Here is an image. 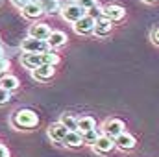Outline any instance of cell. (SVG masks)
<instances>
[{
  "instance_id": "277c9868",
  "label": "cell",
  "mask_w": 159,
  "mask_h": 157,
  "mask_svg": "<svg viewBox=\"0 0 159 157\" xmlns=\"http://www.w3.org/2000/svg\"><path fill=\"white\" fill-rule=\"evenodd\" d=\"M74 32L78 35H89L94 34V17H91L89 13H85L80 20L74 22Z\"/></svg>"
},
{
  "instance_id": "603a6c76",
  "label": "cell",
  "mask_w": 159,
  "mask_h": 157,
  "mask_svg": "<svg viewBox=\"0 0 159 157\" xmlns=\"http://www.w3.org/2000/svg\"><path fill=\"white\" fill-rule=\"evenodd\" d=\"M9 67H11V63H9V59H6V57H2L0 59V74L4 76V74H7V70H9Z\"/></svg>"
},
{
  "instance_id": "44dd1931",
  "label": "cell",
  "mask_w": 159,
  "mask_h": 157,
  "mask_svg": "<svg viewBox=\"0 0 159 157\" xmlns=\"http://www.w3.org/2000/svg\"><path fill=\"white\" fill-rule=\"evenodd\" d=\"M81 139H83V144L93 146V144L96 142V139H98V131H96V128H93V129H89V131H83V133H81Z\"/></svg>"
},
{
  "instance_id": "e0dca14e",
  "label": "cell",
  "mask_w": 159,
  "mask_h": 157,
  "mask_svg": "<svg viewBox=\"0 0 159 157\" xmlns=\"http://www.w3.org/2000/svg\"><path fill=\"white\" fill-rule=\"evenodd\" d=\"M46 43H48L50 50L52 48H59V46H63L67 43V34H63V32H52L50 37L46 39Z\"/></svg>"
},
{
  "instance_id": "5b68a950",
  "label": "cell",
  "mask_w": 159,
  "mask_h": 157,
  "mask_svg": "<svg viewBox=\"0 0 159 157\" xmlns=\"http://www.w3.org/2000/svg\"><path fill=\"white\" fill-rule=\"evenodd\" d=\"M124 122L120 120V118H107L104 124H102V129H104V135H107V137H111V139H115L117 135H120L122 131H124Z\"/></svg>"
},
{
  "instance_id": "ffe728a7",
  "label": "cell",
  "mask_w": 159,
  "mask_h": 157,
  "mask_svg": "<svg viewBox=\"0 0 159 157\" xmlns=\"http://www.w3.org/2000/svg\"><path fill=\"white\" fill-rule=\"evenodd\" d=\"M93 128H96V122H94L93 117H80L78 118V131L80 133L89 131V129H93Z\"/></svg>"
},
{
  "instance_id": "ac0fdd59",
  "label": "cell",
  "mask_w": 159,
  "mask_h": 157,
  "mask_svg": "<svg viewBox=\"0 0 159 157\" xmlns=\"http://www.w3.org/2000/svg\"><path fill=\"white\" fill-rule=\"evenodd\" d=\"M69 131H78V118L74 117V115H70V113H65L63 117H61V120H59Z\"/></svg>"
},
{
  "instance_id": "5bb4252c",
  "label": "cell",
  "mask_w": 159,
  "mask_h": 157,
  "mask_svg": "<svg viewBox=\"0 0 159 157\" xmlns=\"http://www.w3.org/2000/svg\"><path fill=\"white\" fill-rule=\"evenodd\" d=\"M20 11H22V15H24L26 19H39L41 15L44 13L39 2H30V4H28V6H24Z\"/></svg>"
},
{
  "instance_id": "9c48e42d",
  "label": "cell",
  "mask_w": 159,
  "mask_h": 157,
  "mask_svg": "<svg viewBox=\"0 0 159 157\" xmlns=\"http://www.w3.org/2000/svg\"><path fill=\"white\" fill-rule=\"evenodd\" d=\"M102 15L107 17L111 22H117V20H122V19H124L126 9H124L122 6H119V4H109V6H106V7L102 9Z\"/></svg>"
},
{
  "instance_id": "7402d4cb",
  "label": "cell",
  "mask_w": 159,
  "mask_h": 157,
  "mask_svg": "<svg viewBox=\"0 0 159 157\" xmlns=\"http://www.w3.org/2000/svg\"><path fill=\"white\" fill-rule=\"evenodd\" d=\"M9 100H11V96H9V91H6L4 87H0V105H6Z\"/></svg>"
},
{
  "instance_id": "4fadbf2b",
  "label": "cell",
  "mask_w": 159,
  "mask_h": 157,
  "mask_svg": "<svg viewBox=\"0 0 159 157\" xmlns=\"http://www.w3.org/2000/svg\"><path fill=\"white\" fill-rule=\"evenodd\" d=\"M50 34H52V30H50V26H48V24H44V22L32 24V28H30V35H32V37H35V39L46 41L48 37H50Z\"/></svg>"
},
{
  "instance_id": "f546056e",
  "label": "cell",
  "mask_w": 159,
  "mask_h": 157,
  "mask_svg": "<svg viewBox=\"0 0 159 157\" xmlns=\"http://www.w3.org/2000/svg\"><path fill=\"white\" fill-rule=\"evenodd\" d=\"M0 78H2V74H0Z\"/></svg>"
},
{
  "instance_id": "7c38bea8",
  "label": "cell",
  "mask_w": 159,
  "mask_h": 157,
  "mask_svg": "<svg viewBox=\"0 0 159 157\" xmlns=\"http://www.w3.org/2000/svg\"><path fill=\"white\" fill-rule=\"evenodd\" d=\"M67 133H69V129H67L61 122L50 124V128H48V137H50L54 142H63V139H65Z\"/></svg>"
},
{
  "instance_id": "30bf717a",
  "label": "cell",
  "mask_w": 159,
  "mask_h": 157,
  "mask_svg": "<svg viewBox=\"0 0 159 157\" xmlns=\"http://www.w3.org/2000/svg\"><path fill=\"white\" fill-rule=\"evenodd\" d=\"M93 148L98 152V154H109L113 148H115V139L107 137V135H98L96 142L93 144Z\"/></svg>"
},
{
  "instance_id": "d4e9b609",
  "label": "cell",
  "mask_w": 159,
  "mask_h": 157,
  "mask_svg": "<svg viewBox=\"0 0 159 157\" xmlns=\"http://www.w3.org/2000/svg\"><path fill=\"white\" fill-rule=\"evenodd\" d=\"M32 0H11V4L15 6V7H19V9H22L24 6H28Z\"/></svg>"
},
{
  "instance_id": "3957f363",
  "label": "cell",
  "mask_w": 159,
  "mask_h": 157,
  "mask_svg": "<svg viewBox=\"0 0 159 157\" xmlns=\"http://www.w3.org/2000/svg\"><path fill=\"white\" fill-rule=\"evenodd\" d=\"M87 13V9H83L80 4H67L63 9H61V17L65 19V20H69V22H76V20H80L83 15Z\"/></svg>"
},
{
  "instance_id": "d6986e66",
  "label": "cell",
  "mask_w": 159,
  "mask_h": 157,
  "mask_svg": "<svg viewBox=\"0 0 159 157\" xmlns=\"http://www.w3.org/2000/svg\"><path fill=\"white\" fill-rule=\"evenodd\" d=\"M39 4H41V7H43V11L48 13V15H54V13H57L61 9L57 0H39Z\"/></svg>"
},
{
  "instance_id": "6da1fadb",
  "label": "cell",
  "mask_w": 159,
  "mask_h": 157,
  "mask_svg": "<svg viewBox=\"0 0 159 157\" xmlns=\"http://www.w3.org/2000/svg\"><path fill=\"white\" fill-rule=\"evenodd\" d=\"M11 122H13V126L17 129H34L39 124V117L32 109H20V111H17L13 115Z\"/></svg>"
},
{
  "instance_id": "484cf974",
  "label": "cell",
  "mask_w": 159,
  "mask_h": 157,
  "mask_svg": "<svg viewBox=\"0 0 159 157\" xmlns=\"http://www.w3.org/2000/svg\"><path fill=\"white\" fill-rule=\"evenodd\" d=\"M152 41H154V43L159 46V28H156V30L152 32Z\"/></svg>"
},
{
  "instance_id": "2e32d148",
  "label": "cell",
  "mask_w": 159,
  "mask_h": 157,
  "mask_svg": "<svg viewBox=\"0 0 159 157\" xmlns=\"http://www.w3.org/2000/svg\"><path fill=\"white\" fill-rule=\"evenodd\" d=\"M19 85H20V81L17 76H13V74H4L2 78H0V87H4L6 91H17L19 89Z\"/></svg>"
},
{
  "instance_id": "f1b7e54d",
  "label": "cell",
  "mask_w": 159,
  "mask_h": 157,
  "mask_svg": "<svg viewBox=\"0 0 159 157\" xmlns=\"http://www.w3.org/2000/svg\"><path fill=\"white\" fill-rule=\"evenodd\" d=\"M4 57V50H2V46H0V59Z\"/></svg>"
},
{
  "instance_id": "8fae6325",
  "label": "cell",
  "mask_w": 159,
  "mask_h": 157,
  "mask_svg": "<svg viewBox=\"0 0 159 157\" xmlns=\"http://www.w3.org/2000/svg\"><path fill=\"white\" fill-rule=\"evenodd\" d=\"M54 74H56V67L54 65H41V67L32 70V78L37 79V81H46V79L52 78Z\"/></svg>"
},
{
  "instance_id": "cb8c5ba5",
  "label": "cell",
  "mask_w": 159,
  "mask_h": 157,
  "mask_svg": "<svg viewBox=\"0 0 159 157\" xmlns=\"http://www.w3.org/2000/svg\"><path fill=\"white\" fill-rule=\"evenodd\" d=\"M76 4H80L83 9H87V11H89L91 7H94V6H96V0H76Z\"/></svg>"
},
{
  "instance_id": "8992f818",
  "label": "cell",
  "mask_w": 159,
  "mask_h": 157,
  "mask_svg": "<svg viewBox=\"0 0 159 157\" xmlns=\"http://www.w3.org/2000/svg\"><path fill=\"white\" fill-rule=\"evenodd\" d=\"M20 65H22L24 69H30V70H34V69H37L41 65H44V61H43V52H41V54H37V52H24L22 57H20Z\"/></svg>"
},
{
  "instance_id": "83f0119b",
  "label": "cell",
  "mask_w": 159,
  "mask_h": 157,
  "mask_svg": "<svg viewBox=\"0 0 159 157\" xmlns=\"http://www.w3.org/2000/svg\"><path fill=\"white\" fill-rule=\"evenodd\" d=\"M143 2H146V4H154V2H159V0H143Z\"/></svg>"
},
{
  "instance_id": "52a82bcc",
  "label": "cell",
  "mask_w": 159,
  "mask_h": 157,
  "mask_svg": "<svg viewBox=\"0 0 159 157\" xmlns=\"http://www.w3.org/2000/svg\"><path fill=\"white\" fill-rule=\"evenodd\" d=\"M111 30H113V22H111L107 17L100 15V17L94 19V35H98V37H106V35L111 34Z\"/></svg>"
},
{
  "instance_id": "4316f807",
  "label": "cell",
  "mask_w": 159,
  "mask_h": 157,
  "mask_svg": "<svg viewBox=\"0 0 159 157\" xmlns=\"http://www.w3.org/2000/svg\"><path fill=\"white\" fill-rule=\"evenodd\" d=\"M0 157H9V150L2 144H0Z\"/></svg>"
},
{
  "instance_id": "7a4b0ae2",
  "label": "cell",
  "mask_w": 159,
  "mask_h": 157,
  "mask_svg": "<svg viewBox=\"0 0 159 157\" xmlns=\"http://www.w3.org/2000/svg\"><path fill=\"white\" fill-rule=\"evenodd\" d=\"M20 48H22V52H37V54L50 50V46H48V43H46V41L35 39V37H32V35H28L26 39H22Z\"/></svg>"
},
{
  "instance_id": "9a60e30c",
  "label": "cell",
  "mask_w": 159,
  "mask_h": 157,
  "mask_svg": "<svg viewBox=\"0 0 159 157\" xmlns=\"http://www.w3.org/2000/svg\"><path fill=\"white\" fill-rule=\"evenodd\" d=\"M63 144L69 146V148H80L83 146V139H81V133L80 131H69L63 139Z\"/></svg>"
},
{
  "instance_id": "ba28073f",
  "label": "cell",
  "mask_w": 159,
  "mask_h": 157,
  "mask_svg": "<svg viewBox=\"0 0 159 157\" xmlns=\"http://www.w3.org/2000/svg\"><path fill=\"white\" fill-rule=\"evenodd\" d=\"M135 144H137L135 137L129 135V133H126V131H122L120 135L115 137V148H119V150H122V152H129V150H133Z\"/></svg>"
}]
</instances>
